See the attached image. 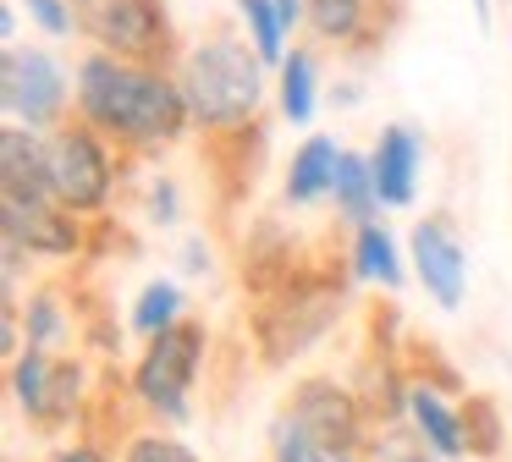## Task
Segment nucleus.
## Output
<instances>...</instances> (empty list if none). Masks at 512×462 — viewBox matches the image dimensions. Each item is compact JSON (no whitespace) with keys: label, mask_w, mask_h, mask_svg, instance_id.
<instances>
[{"label":"nucleus","mask_w":512,"mask_h":462,"mask_svg":"<svg viewBox=\"0 0 512 462\" xmlns=\"http://www.w3.org/2000/svg\"><path fill=\"white\" fill-rule=\"evenodd\" d=\"M232 6H237V17H243V33H248V44L259 50V61L265 66L287 61L292 33H287V22H281L276 0H232Z\"/></svg>","instance_id":"obj_22"},{"label":"nucleus","mask_w":512,"mask_h":462,"mask_svg":"<svg viewBox=\"0 0 512 462\" xmlns=\"http://www.w3.org/2000/svg\"><path fill=\"white\" fill-rule=\"evenodd\" d=\"M463 435H468V457H496L501 451V418L490 396H468L463 402Z\"/></svg>","instance_id":"obj_25"},{"label":"nucleus","mask_w":512,"mask_h":462,"mask_svg":"<svg viewBox=\"0 0 512 462\" xmlns=\"http://www.w3.org/2000/svg\"><path fill=\"white\" fill-rule=\"evenodd\" d=\"M270 462H336V451L320 446L292 413H281L270 424Z\"/></svg>","instance_id":"obj_23"},{"label":"nucleus","mask_w":512,"mask_h":462,"mask_svg":"<svg viewBox=\"0 0 512 462\" xmlns=\"http://www.w3.org/2000/svg\"><path fill=\"white\" fill-rule=\"evenodd\" d=\"M369 165H375V187L386 209H408L419 198V171H424V138L408 127V121H386L369 149Z\"/></svg>","instance_id":"obj_12"},{"label":"nucleus","mask_w":512,"mask_h":462,"mask_svg":"<svg viewBox=\"0 0 512 462\" xmlns=\"http://www.w3.org/2000/svg\"><path fill=\"white\" fill-rule=\"evenodd\" d=\"M122 187V149L111 138L72 116L67 127L50 132V198L72 209L78 220H105Z\"/></svg>","instance_id":"obj_4"},{"label":"nucleus","mask_w":512,"mask_h":462,"mask_svg":"<svg viewBox=\"0 0 512 462\" xmlns=\"http://www.w3.org/2000/svg\"><path fill=\"white\" fill-rule=\"evenodd\" d=\"M331 204L336 215L347 220V226H369V220H380V187H375V165H369V154H353L342 149V171H336V187H331Z\"/></svg>","instance_id":"obj_19"},{"label":"nucleus","mask_w":512,"mask_h":462,"mask_svg":"<svg viewBox=\"0 0 512 462\" xmlns=\"http://www.w3.org/2000/svg\"><path fill=\"white\" fill-rule=\"evenodd\" d=\"M276 11H281V22H287V33L309 28V0H276Z\"/></svg>","instance_id":"obj_32"},{"label":"nucleus","mask_w":512,"mask_h":462,"mask_svg":"<svg viewBox=\"0 0 512 462\" xmlns=\"http://www.w3.org/2000/svg\"><path fill=\"white\" fill-rule=\"evenodd\" d=\"M83 391H89V369L78 358H56V429L83 413Z\"/></svg>","instance_id":"obj_27"},{"label":"nucleus","mask_w":512,"mask_h":462,"mask_svg":"<svg viewBox=\"0 0 512 462\" xmlns=\"http://www.w3.org/2000/svg\"><path fill=\"white\" fill-rule=\"evenodd\" d=\"M490 11H496L490 0H474V17H479V28H490Z\"/></svg>","instance_id":"obj_33"},{"label":"nucleus","mask_w":512,"mask_h":462,"mask_svg":"<svg viewBox=\"0 0 512 462\" xmlns=\"http://www.w3.org/2000/svg\"><path fill=\"white\" fill-rule=\"evenodd\" d=\"M342 297V275H287V281L270 286V297L254 314V336L270 369L303 358L314 341H325V330L342 319Z\"/></svg>","instance_id":"obj_3"},{"label":"nucleus","mask_w":512,"mask_h":462,"mask_svg":"<svg viewBox=\"0 0 512 462\" xmlns=\"http://www.w3.org/2000/svg\"><path fill=\"white\" fill-rule=\"evenodd\" d=\"M402 418H408L413 435H419L441 462H463V457H468L463 407H452L430 380H408V402H402Z\"/></svg>","instance_id":"obj_13"},{"label":"nucleus","mask_w":512,"mask_h":462,"mask_svg":"<svg viewBox=\"0 0 512 462\" xmlns=\"http://www.w3.org/2000/svg\"><path fill=\"white\" fill-rule=\"evenodd\" d=\"M50 198V132L12 127L0 132V204H45Z\"/></svg>","instance_id":"obj_11"},{"label":"nucleus","mask_w":512,"mask_h":462,"mask_svg":"<svg viewBox=\"0 0 512 462\" xmlns=\"http://www.w3.org/2000/svg\"><path fill=\"white\" fill-rule=\"evenodd\" d=\"M72 116L89 121L100 138H111L122 154H138V160L193 132L177 72L116 61L105 50H89L72 66Z\"/></svg>","instance_id":"obj_1"},{"label":"nucleus","mask_w":512,"mask_h":462,"mask_svg":"<svg viewBox=\"0 0 512 462\" xmlns=\"http://www.w3.org/2000/svg\"><path fill=\"white\" fill-rule=\"evenodd\" d=\"M144 215L155 220L160 231H171V226L182 220V193H177V182H171V176L149 182V193H144Z\"/></svg>","instance_id":"obj_29"},{"label":"nucleus","mask_w":512,"mask_h":462,"mask_svg":"<svg viewBox=\"0 0 512 462\" xmlns=\"http://www.w3.org/2000/svg\"><path fill=\"white\" fill-rule=\"evenodd\" d=\"M204 352H210V325L199 319H182L155 341H144V358L133 369V396L144 402V413H155L171 429L193 424V385H199Z\"/></svg>","instance_id":"obj_5"},{"label":"nucleus","mask_w":512,"mask_h":462,"mask_svg":"<svg viewBox=\"0 0 512 462\" xmlns=\"http://www.w3.org/2000/svg\"><path fill=\"white\" fill-rule=\"evenodd\" d=\"M17 6H23L50 39H72V33H83V11L72 6V0H17Z\"/></svg>","instance_id":"obj_28"},{"label":"nucleus","mask_w":512,"mask_h":462,"mask_svg":"<svg viewBox=\"0 0 512 462\" xmlns=\"http://www.w3.org/2000/svg\"><path fill=\"white\" fill-rule=\"evenodd\" d=\"M336 462H364V457H336Z\"/></svg>","instance_id":"obj_35"},{"label":"nucleus","mask_w":512,"mask_h":462,"mask_svg":"<svg viewBox=\"0 0 512 462\" xmlns=\"http://www.w3.org/2000/svg\"><path fill=\"white\" fill-rule=\"evenodd\" d=\"M369 457H375V462H441L419 435H413L408 418H397V424H380L375 435H369Z\"/></svg>","instance_id":"obj_24"},{"label":"nucleus","mask_w":512,"mask_h":462,"mask_svg":"<svg viewBox=\"0 0 512 462\" xmlns=\"http://www.w3.org/2000/svg\"><path fill=\"white\" fill-rule=\"evenodd\" d=\"M116 462H199V451L182 446L177 435H160V429H144V435L122 440V457Z\"/></svg>","instance_id":"obj_26"},{"label":"nucleus","mask_w":512,"mask_h":462,"mask_svg":"<svg viewBox=\"0 0 512 462\" xmlns=\"http://www.w3.org/2000/svg\"><path fill=\"white\" fill-rule=\"evenodd\" d=\"M72 6H78V11H83V6H94V0H72Z\"/></svg>","instance_id":"obj_34"},{"label":"nucleus","mask_w":512,"mask_h":462,"mask_svg":"<svg viewBox=\"0 0 512 462\" xmlns=\"http://www.w3.org/2000/svg\"><path fill=\"white\" fill-rule=\"evenodd\" d=\"M50 462H116V457L100 446V440H83L78 435V440H61V446L50 451Z\"/></svg>","instance_id":"obj_30"},{"label":"nucleus","mask_w":512,"mask_h":462,"mask_svg":"<svg viewBox=\"0 0 512 462\" xmlns=\"http://www.w3.org/2000/svg\"><path fill=\"white\" fill-rule=\"evenodd\" d=\"M276 105H281V121L292 127H309L314 121V105H320V61H314L309 44H292L287 61L276 66Z\"/></svg>","instance_id":"obj_17"},{"label":"nucleus","mask_w":512,"mask_h":462,"mask_svg":"<svg viewBox=\"0 0 512 462\" xmlns=\"http://www.w3.org/2000/svg\"><path fill=\"white\" fill-rule=\"evenodd\" d=\"M0 110L12 127L56 132L72 121V77L45 44H6L0 50Z\"/></svg>","instance_id":"obj_7"},{"label":"nucleus","mask_w":512,"mask_h":462,"mask_svg":"<svg viewBox=\"0 0 512 462\" xmlns=\"http://www.w3.org/2000/svg\"><path fill=\"white\" fill-rule=\"evenodd\" d=\"M177 259H182V270H188V275L210 270V248H204V237H188V242H182V253H177Z\"/></svg>","instance_id":"obj_31"},{"label":"nucleus","mask_w":512,"mask_h":462,"mask_svg":"<svg viewBox=\"0 0 512 462\" xmlns=\"http://www.w3.org/2000/svg\"><path fill=\"white\" fill-rule=\"evenodd\" d=\"M347 275L364 286H380V292H397L402 286L408 264H402V242L391 237L386 220H369V226L353 231V242H347Z\"/></svg>","instance_id":"obj_15"},{"label":"nucleus","mask_w":512,"mask_h":462,"mask_svg":"<svg viewBox=\"0 0 512 462\" xmlns=\"http://www.w3.org/2000/svg\"><path fill=\"white\" fill-rule=\"evenodd\" d=\"M0 242L6 248H23L28 259L72 264V259H83L89 220L61 209L56 198H45V204H0Z\"/></svg>","instance_id":"obj_10"},{"label":"nucleus","mask_w":512,"mask_h":462,"mask_svg":"<svg viewBox=\"0 0 512 462\" xmlns=\"http://www.w3.org/2000/svg\"><path fill=\"white\" fill-rule=\"evenodd\" d=\"M309 33L336 50H358L375 39V0H309Z\"/></svg>","instance_id":"obj_18"},{"label":"nucleus","mask_w":512,"mask_h":462,"mask_svg":"<svg viewBox=\"0 0 512 462\" xmlns=\"http://www.w3.org/2000/svg\"><path fill=\"white\" fill-rule=\"evenodd\" d=\"M182 319H188V292H182L177 275H160V281L138 286L133 308H127V325H133V336H144V341H155L160 330L182 325Z\"/></svg>","instance_id":"obj_21"},{"label":"nucleus","mask_w":512,"mask_h":462,"mask_svg":"<svg viewBox=\"0 0 512 462\" xmlns=\"http://www.w3.org/2000/svg\"><path fill=\"white\" fill-rule=\"evenodd\" d=\"M83 39L89 50L133 66H160V72H171L182 55V33L166 0H94L83 6Z\"/></svg>","instance_id":"obj_6"},{"label":"nucleus","mask_w":512,"mask_h":462,"mask_svg":"<svg viewBox=\"0 0 512 462\" xmlns=\"http://www.w3.org/2000/svg\"><path fill=\"white\" fill-rule=\"evenodd\" d=\"M408 259H413V275H419V286L430 292L435 308H446V314H457L468 297V242L457 237L452 215H424L413 220L408 231Z\"/></svg>","instance_id":"obj_9"},{"label":"nucleus","mask_w":512,"mask_h":462,"mask_svg":"<svg viewBox=\"0 0 512 462\" xmlns=\"http://www.w3.org/2000/svg\"><path fill=\"white\" fill-rule=\"evenodd\" d=\"M17 308H23V347L61 358V347L72 341V308H67V297H61V286H39V292H28V303H17Z\"/></svg>","instance_id":"obj_20"},{"label":"nucleus","mask_w":512,"mask_h":462,"mask_svg":"<svg viewBox=\"0 0 512 462\" xmlns=\"http://www.w3.org/2000/svg\"><path fill=\"white\" fill-rule=\"evenodd\" d=\"M6 385H12V402H17V413H23L28 424H34V429H56V358H50V352L23 347L12 358Z\"/></svg>","instance_id":"obj_16"},{"label":"nucleus","mask_w":512,"mask_h":462,"mask_svg":"<svg viewBox=\"0 0 512 462\" xmlns=\"http://www.w3.org/2000/svg\"><path fill=\"white\" fill-rule=\"evenodd\" d=\"M336 171H342V143L325 138V132H314V138H303L298 149H292L281 193H287L292 209H309V204H320V198H331Z\"/></svg>","instance_id":"obj_14"},{"label":"nucleus","mask_w":512,"mask_h":462,"mask_svg":"<svg viewBox=\"0 0 512 462\" xmlns=\"http://www.w3.org/2000/svg\"><path fill=\"white\" fill-rule=\"evenodd\" d=\"M177 88L188 105L193 132L215 143H237L259 132V110H265V61L237 28H210L199 39L182 44L177 55Z\"/></svg>","instance_id":"obj_2"},{"label":"nucleus","mask_w":512,"mask_h":462,"mask_svg":"<svg viewBox=\"0 0 512 462\" xmlns=\"http://www.w3.org/2000/svg\"><path fill=\"white\" fill-rule=\"evenodd\" d=\"M281 413H292L320 446H331L336 457H358V451L369 446V407L358 402L342 380H331V374L298 380Z\"/></svg>","instance_id":"obj_8"}]
</instances>
